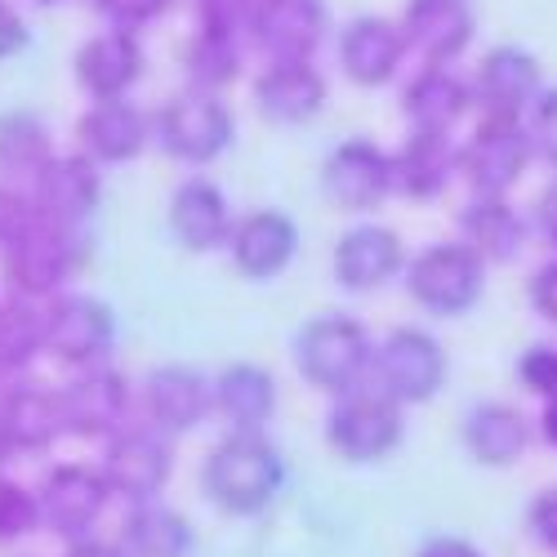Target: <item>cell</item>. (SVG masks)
Wrapping results in <instances>:
<instances>
[{
  "mask_svg": "<svg viewBox=\"0 0 557 557\" xmlns=\"http://www.w3.org/2000/svg\"><path fill=\"white\" fill-rule=\"evenodd\" d=\"M397 268H401V242H397L393 227L361 223V227L344 232L339 246H335V282L352 295L384 286Z\"/></svg>",
  "mask_w": 557,
  "mask_h": 557,
  "instance_id": "23",
  "label": "cell"
},
{
  "mask_svg": "<svg viewBox=\"0 0 557 557\" xmlns=\"http://www.w3.org/2000/svg\"><path fill=\"white\" fill-rule=\"evenodd\" d=\"M286 482V463L259 433H232L227 442H219L206 459L201 486L214 499V508L232 518H255L276 499Z\"/></svg>",
  "mask_w": 557,
  "mask_h": 557,
  "instance_id": "1",
  "label": "cell"
},
{
  "mask_svg": "<svg viewBox=\"0 0 557 557\" xmlns=\"http://www.w3.org/2000/svg\"><path fill=\"white\" fill-rule=\"evenodd\" d=\"M326 437H331L335 455H344L348 463L384 459V455L401 442V401H393V397L380 393V388L348 393V397H339V406L331 410Z\"/></svg>",
  "mask_w": 557,
  "mask_h": 557,
  "instance_id": "7",
  "label": "cell"
},
{
  "mask_svg": "<svg viewBox=\"0 0 557 557\" xmlns=\"http://www.w3.org/2000/svg\"><path fill=\"white\" fill-rule=\"evenodd\" d=\"M531 299H535V308L553 321L557 326V259L553 263H544L540 272H535V282H531Z\"/></svg>",
  "mask_w": 557,
  "mask_h": 557,
  "instance_id": "43",
  "label": "cell"
},
{
  "mask_svg": "<svg viewBox=\"0 0 557 557\" xmlns=\"http://www.w3.org/2000/svg\"><path fill=\"white\" fill-rule=\"evenodd\" d=\"M85 157H95L99 165H121L134 161L148 144V121L138 116L125 99H99L76 125Z\"/></svg>",
  "mask_w": 557,
  "mask_h": 557,
  "instance_id": "25",
  "label": "cell"
},
{
  "mask_svg": "<svg viewBox=\"0 0 557 557\" xmlns=\"http://www.w3.org/2000/svg\"><path fill=\"white\" fill-rule=\"evenodd\" d=\"M459 227H463V246H469L482 263H508L527 246V223L504 197H478L469 210H463Z\"/></svg>",
  "mask_w": 557,
  "mask_h": 557,
  "instance_id": "30",
  "label": "cell"
},
{
  "mask_svg": "<svg viewBox=\"0 0 557 557\" xmlns=\"http://www.w3.org/2000/svg\"><path fill=\"white\" fill-rule=\"evenodd\" d=\"M27 45V27H23V18L10 10V5H0V63H5L10 54H18Z\"/></svg>",
  "mask_w": 557,
  "mask_h": 557,
  "instance_id": "44",
  "label": "cell"
},
{
  "mask_svg": "<svg viewBox=\"0 0 557 557\" xmlns=\"http://www.w3.org/2000/svg\"><path fill=\"white\" fill-rule=\"evenodd\" d=\"M157 144L165 157L188 161V165H206L214 157H223V148L232 144V112L223 108L219 95H206V89H183L174 95L157 121Z\"/></svg>",
  "mask_w": 557,
  "mask_h": 557,
  "instance_id": "3",
  "label": "cell"
},
{
  "mask_svg": "<svg viewBox=\"0 0 557 557\" xmlns=\"http://www.w3.org/2000/svg\"><path fill=\"white\" fill-rule=\"evenodd\" d=\"M406 50L424 63H455L473 40V10L463 0H410L401 14Z\"/></svg>",
  "mask_w": 557,
  "mask_h": 557,
  "instance_id": "18",
  "label": "cell"
},
{
  "mask_svg": "<svg viewBox=\"0 0 557 557\" xmlns=\"http://www.w3.org/2000/svg\"><path fill=\"white\" fill-rule=\"evenodd\" d=\"M45 348L67 366H99L116 339V317L89 295H63L40 312Z\"/></svg>",
  "mask_w": 557,
  "mask_h": 557,
  "instance_id": "8",
  "label": "cell"
},
{
  "mask_svg": "<svg viewBox=\"0 0 557 557\" xmlns=\"http://www.w3.org/2000/svg\"><path fill=\"white\" fill-rule=\"evenodd\" d=\"M0 401H5V388H0ZM14 446H10V437H5V414H0V459H5Z\"/></svg>",
  "mask_w": 557,
  "mask_h": 557,
  "instance_id": "49",
  "label": "cell"
},
{
  "mask_svg": "<svg viewBox=\"0 0 557 557\" xmlns=\"http://www.w3.org/2000/svg\"><path fill=\"white\" fill-rule=\"evenodd\" d=\"M50 129L36 112H5L0 116V170L10 174H40L50 161Z\"/></svg>",
  "mask_w": 557,
  "mask_h": 557,
  "instance_id": "34",
  "label": "cell"
},
{
  "mask_svg": "<svg viewBox=\"0 0 557 557\" xmlns=\"http://www.w3.org/2000/svg\"><path fill=\"white\" fill-rule=\"evenodd\" d=\"M463 442H469L473 459L486 463V469H508V463L527 450L531 429L522 420V410L491 401V406H478L469 414V424H463Z\"/></svg>",
  "mask_w": 557,
  "mask_h": 557,
  "instance_id": "31",
  "label": "cell"
},
{
  "mask_svg": "<svg viewBox=\"0 0 557 557\" xmlns=\"http://www.w3.org/2000/svg\"><path fill=\"white\" fill-rule=\"evenodd\" d=\"M40 527V495H32L18 482L0 478V544L23 540Z\"/></svg>",
  "mask_w": 557,
  "mask_h": 557,
  "instance_id": "36",
  "label": "cell"
},
{
  "mask_svg": "<svg viewBox=\"0 0 557 557\" xmlns=\"http://www.w3.org/2000/svg\"><path fill=\"white\" fill-rule=\"evenodd\" d=\"M170 463L174 455L157 429H116L103 450V478L116 495L148 504L170 482Z\"/></svg>",
  "mask_w": 557,
  "mask_h": 557,
  "instance_id": "10",
  "label": "cell"
},
{
  "mask_svg": "<svg viewBox=\"0 0 557 557\" xmlns=\"http://www.w3.org/2000/svg\"><path fill=\"white\" fill-rule=\"evenodd\" d=\"M250 36L259 40L268 63L312 59L321 36H326V10H321V0H259Z\"/></svg>",
  "mask_w": 557,
  "mask_h": 557,
  "instance_id": "13",
  "label": "cell"
},
{
  "mask_svg": "<svg viewBox=\"0 0 557 557\" xmlns=\"http://www.w3.org/2000/svg\"><path fill=\"white\" fill-rule=\"evenodd\" d=\"M99 14L112 23V27H125V32H138L148 27L152 18H161L170 10V0H95Z\"/></svg>",
  "mask_w": 557,
  "mask_h": 557,
  "instance_id": "38",
  "label": "cell"
},
{
  "mask_svg": "<svg viewBox=\"0 0 557 557\" xmlns=\"http://www.w3.org/2000/svg\"><path fill=\"white\" fill-rule=\"evenodd\" d=\"M473 95L486 108V116L518 121L522 108L540 95V63H535V54L518 50V45H499V50H491L482 59V67H478Z\"/></svg>",
  "mask_w": 557,
  "mask_h": 557,
  "instance_id": "21",
  "label": "cell"
},
{
  "mask_svg": "<svg viewBox=\"0 0 557 557\" xmlns=\"http://www.w3.org/2000/svg\"><path fill=\"white\" fill-rule=\"evenodd\" d=\"M144 76V45L125 27H108L76 50V85L89 99H121Z\"/></svg>",
  "mask_w": 557,
  "mask_h": 557,
  "instance_id": "17",
  "label": "cell"
},
{
  "mask_svg": "<svg viewBox=\"0 0 557 557\" xmlns=\"http://www.w3.org/2000/svg\"><path fill=\"white\" fill-rule=\"evenodd\" d=\"M183 67H188L193 89H206V95H219L227 81H237L242 72V45L237 36H219V32H201L188 40L183 50Z\"/></svg>",
  "mask_w": 557,
  "mask_h": 557,
  "instance_id": "33",
  "label": "cell"
},
{
  "mask_svg": "<svg viewBox=\"0 0 557 557\" xmlns=\"http://www.w3.org/2000/svg\"><path fill=\"white\" fill-rule=\"evenodd\" d=\"M227 246H232V263H237L246 276H255V282H263V276L286 272V263L295 259L299 227L282 210H255L232 227Z\"/></svg>",
  "mask_w": 557,
  "mask_h": 557,
  "instance_id": "20",
  "label": "cell"
},
{
  "mask_svg": "<svg viewBox=\"0 0 557 557\" xmlns=\"http://www.w3.org/2000/svg\"><path fill=\"white\" fill-rule=\"evenodd\" d=\"M255 103L276 125H304L326 108V81L308 59L268 63V72L255 81Z\"/></svg>",
  "mask_w": 557,
  "mask_h": 557,
  "instance_id": "22",
  "label": "cell"
},
{
  "mask_svg": "<svg viewBox=\"0 0 557 557\" xmlns=\"http://www.w3.org/2000/svg\"><path fill=\"white\" fill-rule=\"evenodd\" d=\"M36 5H59V0H36Z\"/></svg>",
  "mask_w": 557,
  "mask_h": 557,
  "instance_id": "50",
  "label": "cell"
},
{
  "mask_svg": "<svg viewBox=\"0 0 557 557\" xmlns=\"http://www.w3.org/2000/svg\"><path fill=\"white\" fill-rule=\"evenodd\" d=\"M170 232L188 250H214L219 242L232 237L227 201L214 183H206V178L178 183L174 197H170Z\"/></svg>",
  "mask_w": 557,
  "mask_h": 557,
  "instance_id": "26",
  "label": "cell"
},
{
  "mask_svg": "<svg viewBox=\"0 0 557 557\" xmlns=\"http://www.w3.org/2000/svg\"><path fill=\"white\" fill-rule=\"evenodd\" d=\"M370 370H375L380 393L401 406H420L433 401L446 380V352L429 331H393L370 352Z\"/></svg>",
  "mask_w": 557,
  "mask_h": 557,
  "instance_id": "5",
  "label": "cell"
},
{
  "mask_svg": "<svg viewBox=\"0 0 557 557\" xmlns=\"http://www.w3.org/2000/svg\"><path fill=\"white\" fill-rule=\"evenodd\" d=\"M40 348H45L40 312H32L18 299L0 304V375H14V370H23Z\"/></svg>",
  "mask_w": 557,
  "mask_h": 557,
  "instance_id": "35",
  "label": "cell"
},
{
  "mask_svg": "<svg viewBox=\"0 0 557 557\" xmlns=\"http://www.w3.org/2000/svg\"><path fill=\"white\" fill-rule=\"evenodd\" d=\"M295 366L299 375L326 393H352L361 380V370L370 366V339L361 331V321L352 317H317L299 331L295 339Z\"/></svg>",
  "mask_w": 557,
  "mask_h": 557,
  "instance_id": "2",
  "label": "cell"
},
{
  "mask_svg": "<svg viewBox=\"0 0 557 557\" xmlns=\"http://www.w3.org/2000/svg\"><path fill=\"white\" fill-rule=\"evenodd\" d=\"M482 276L486 263L469 246H429L406 268V290L437 317H459L482 299Z\"/></svg>",
  "mask_w": 557,
  "mask_h": 557,
  "instance_id": "6",
  "label": "cell"
},
{
  "mask_svg": "<svg viewBox=\"0 0 557 557\" xmlns=\"http://www.w3.org/2000/svg\"><path fill=\"white\" fill-rule=\"evenodd\" d=\"M473 89L463 85L450 67L442 63H429L420 76H414L406 85L401 95V108H406V121L414 129H429V134H450V125L463 116V108H469Z\"/></svg>",
  "mask_w": 557,
  "mask_h": 557,
  "instance_id": "28",
  "label": "cell"
},
{
  "mask_svg": "<svg viewBox=\"0 0 557 557\" xmlns=\"http://www.w3.org/2000/svg\"><path fill=\"white\" fill-rule=\"evenodd\" d=\"M125 548L129 557H188L193 548V527L183 513L165 504H138L125 522Z\"/></svg>",
  "mask_w": 557,
  "mask_h": 557,
  "instance_id": "32",
  "label": "cell"
},
{
  "mask_svg": "<svg viewBox=\"0 0 557 557\" xmlns=\"http://www.w3.org/2000/svg\"><path fill=\"white\" fill-rule=\"evenodd\" d=\"M144 401H148V420L157 429L193 433L214 406V384L193 366H161L148 375Z\"/></svg>",
  "mask_w": 557,
  "mask_h": 557,
  "instance_id": "19",
  "label": "cell"
},
{
  "mask_svg": "<svg viewBox=\"0 0 557 557\" xmlns=\"http://www.w3.org/2000/svg\"><path fill=\"white\" fill-rule=\"evenodd\" d=\"M259 0H197V27L201 32H219V36H237L242 27H250Z\"/></svg>",
  "mask_w": 557,
  "mask_h": 557,
  "instance_id": "37",
  "label": "cell"
},
{
  "mask_svg": "<svg viewBox=\"0 0 557 557\" xmlns=\"http://www.w3.org/2000/svg\"><path fill=\"white\" fill-rule=\"evenodd\" d=\"M455 170H459V152L450 148V138L414 129L406 138V148L393 157V193H401L410 201H433L446 193Z\"/></svg>",
  "mask_w": 557,
  "mask_h": 557,
  "instance_id": "24",
  "label": "cell"
},
{
  "mask_svg": "<svg viewBox=\"0 0 557 557\" xmlns=\"http://www.w3.org/2000/svg\"><path fill=\"white\" fill-rule=\"evenodd\" d=\"M531 148L557 165V89H548V95L535 99V116H531Z\"/></svg>",
  "mask_w": 557,
  "mask_h": 557,
  "instance_id": "39",
  "label": "cell"
},
{
  "mask_svg": "<svg viewBox=\"0 0 557 557\" xmlns=\"http://www.w3.org/2000/svg\"><path fill=\"white\" fill-rule=\"evenodd\" d=\"M0 414H5V437H10L14 450H45L59 433H67L63 397L54 388H40V384L5 388Z\"/></svg>",
  "mask_w": 557,
  "mask_h": 557,
  "instance_id": "27",
  "label": "cell"
},
{
  "mask_svg": "<svg viewBox=\"0 0 557 557\" xmlns=\"http://www.w3.org/2000/svg\"><path fill=\"white\" fill-rule=\"evenodd\" d=\"M214 406L237 433H259L276 410V380L263 366L237 361L214 380Z\"/></svg>",
  "mask_w": 557,
  "mask_h": 557,
  "instance_id": "29",
  "label": "cell"
},
{
  "mask_svg": "<svg viewBox=\"0 0 557 557\" xmlns=\"http://www.w3.org/2000/svg\"><path fill=\"white\" fill-rule=\"evenodd\" d=\"M67 557H125V553L112 548V544H103V540H76V544L67 548Z\"/></svg>",
  "mask_w": 557,
  "mask_h": 557,
  "instance_id": "47",
  "label": "cell"
},
{
  "mask_svg": "<svg viewBox=\"0 0 557 557\" xmlns=\"http://www.w3.org/2000/svg\"><path fill=\"white\" fill-rule=\"evenodd\" d=\"M103 183L95 157H50L45 170L32 178V210L59 227H81L99 210Z\"/></svg>",
  "mask_w": 557,
  "mask_h": 557,
  "instance_id": "11",
  "label": "cell"
},
{
  "mask_svg": "<svg viewBox=\"0 0 557 557\" xmlns=\"http://www.w3.org/2000/svg\"><path fill=\"white\" fill-rule=\"evenodd\" d=\"M527 161H531V134L508 116H486L469 138V148L459 152V170L473 183L478 197H504L522 178Z\"/></svg>",
  "mask_w": 557,
  "mask_h": 557,
  "instance_id": "9",
  "label": "cell"
},
{
  "mask_svg": "<svg viewBox=\"0 0 557 557\" xmlns=\"http://www.w3.org/2000/svg\"><path fill=\"white\" fill-rule=\"evenodd\" d=\"M540 429H544V442H548V446H557V393H553V397H548V406H544Z\"/></svg>",
  "mask_w": 557,
  "mask_h": 557,
  "instance_id": "48",
  "label": "cell"
},
{
  "mask_svg": "<svg viewBox=\"0 0 557 557\" xmlns=\"http://www.w3.org/2000/svg\"><path fill=\"white\" fill-rule=\"evenodd\" d=\"M72 268H76V227H59L40 214L5 246V282L18 299L54 295Z\"/></svg>",
  "mask_w": 557,
  "mask_h": 557,
  "instance_id": "4",
  "label": "cell"
},
{
  "mask_svg": "<svg viewBox=\"0 0 557 557\" xmlns=\"http://www.w3.org/2000/svg\"><path fill=\"white\" fill-rule=\"evenodd\" d=\"M518 380H522L531 393L553 397V393H557V352H553V348H531V352H522Z\"/></svg>",
  "mask_w": 557,
  "mask_h": 557,
  "instance_id": "40",
  "label": "cell"
},
{
  "mask_svg": "<svg viewBox=\"0 0 557 557\" xmlns=\"http://www.w3.org/2000/svg\"><path fill=\"white\" fill-rule=\"evenodd\" d=\"M108 478L95 469H81V463H63L45 478L40 486V522L50 527L54 535H85L89 527L99 522L103 504H108Z\"/></svg>",
  "mask_w": 557,
  "mask_h": 557,
  "instance_id": "14",
  "label": "cell"
},
{
  "mask_svg": "<svg viewBox=\"0 0 557 557\" xmlns=\"http://www.w3.org/2000/svg\"><path fill=\"white\" fill-rule=\"evenodd\" d=\"M535 219H540V227H544V237L557 246V183H548V188H544V197H540V206H535Z\"/></svg>",
  "mask_w": 557,
  "mask_h": 557,
  "instance_id": "46",
  "label": "cell"
},
{
  "mask_svg": "<svg viewBox=\"0 0 557 557\" xmlns=\"http://www.w3.org/2000/svg\"><path fill=\"white\" fill-rule=\"evenodd\" d=\"M406 59V36L401 23H388L380 14H361L339 36V67L352 85H388Z\"/></svg>",
  "mask_w": 557,
  "mask_h": 557,
  "instance_id": "16",
  "label": "cell"
},
{
  "mask_svg": "<svg viewBox=\"0 0 557 557\" xmlns=\"http://www.w3.org/2000/svg\"><path fill=\"white\" fill-rule=\"evenodd\" d=\"M420 557H482L469 540H455V535H437V540H429L424 548H420Z\"/></svg>",
  "mask_w": 557,
  "mask_h": 557,
  "instance_id": "45",
  "label": "cell"
},
{
  "mask_svg": "<svg viewBox=\"0 0 557 557\" xmlns=\"http://www.w3.org/2000/svg\"><path fill=\"white\" fill-rule=\"evenodd\" d=\"M321 188L339 210L366 214L393 193V157H384L366 138H348L321 165Z\"/></svg>",
  "mask_w": 557,
  "mask_h": 557,
  "instance_id": "12",
  "label": "cell"
},
{
  "mask_svg": "<svg viewBox=\"0 0 557 557\" xmlns=\"http://www.w3.org/2000/svg\"><path fill=\"white\" fill-rule=\"evenodd\" d=\"M531 531L544 548H557V486L531 504Z\"/></svg>",
  "mask_w": 557,
  "mask_h": 557,
  "instance_id": "42",
  "label": "cell"
},
{
  "mask_svg": "<svg viewBox=\"0 0 557 557\" xmlns=\"http://www.w3.org/2000/svg\"><path fill=\"white\" fill-rule=\"evenodd\" d=\"M59 397H63L67 433H81V437H112L116 429H125L129 384L116 375V370H108V366H85Z\"/></svg>",
  "mask_w": 557,
  "mask_h": 557,
  "instance_id": "15",
  "label": "cell"
},
{
  "mask_svg": "<svg viewBox=\"0 0 557 557\" xmlns=\"http://www.w3.org/2000/svg\"><path fill=\"white\" fill-rule=\"evenodd\" d=\"M32 219H36L32 201H23L14 188H5V183H0V250H5Z\"/></svg>",
  "mask_w": 557,
  "mask_h": 557,
  "instance_id": "41",
  "label": "cell"
}]
</instances>
